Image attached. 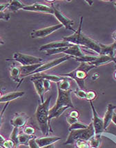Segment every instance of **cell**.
Returning <instances> with one entry per match:
<instances>
[{"instance_id":"16","label":"cell","mask_w":116,"mask_h":148,"mask_svg":"<svg viewBox=\"0 0 116 148\" xmlns=\"http://www.w3.org/2000/svg\"><path fill=\"white\" fill-rule=\"evenodd\" d=\"M101 46V53L99 56H107L116 61L115 58V51L116 50V42L109 45L100 44Z\"/></svg>"},{"instance_id":"25","label":"cell","mask_w":116,"mask_h":148,"mask_svg":"<svg viewBox=\"0 0 116 148\" xmlns=\"http://www.w3.org/2000/svg\"><path fill=\"white\" fill-rule=\"evenodd\" d=\"M19 128H17V127H14L13 130V132H11V136H10V139L13 141L15 144V147H18L20 145H19Z\"/></svg>"},{"instance_id":"31","label":"cell","mask_w":116,"mask_h":148,"mask_svg":"<svg viewBox=\"0 0 116 148\" xmlns=\"http://www.w3.org/2000/svg\"><path fill=\"white\" fill-rule=\"evenodd\" d=\"M24 134H27L28 136H34L35 133V130L33 127L26 126L24 128Z\"/></svg>"},{"instance_id":"33","label":"cell","mask_w":116,"mask_h":148,"mask_svg":"<svg viewBox=\"0 0 116 148\" xmlns=\"http://www.w3.org/2000/svg\"><path fill=\"white\" fill-rule=\"evenodd\" d=\"M14 147H15V143L9 138L4 141L2 148H13Z\"/></svg>"},{"instance_id":"30","label":"cell","mask_w":116,"mask_h":148,"mask_svg":"<svg viewBox=\"0 0 116 148\" xmlns=\"http://www.w3.org/2000/svg\"><path fill=\"white\" fill-rule=\"evenodd\" d=\"M75 143H76L77 148H91L90 144L87 143L86 141L78 140Z\"/></svg>"},{"instance_id":"32","label":"cell","mask_w":116,"mask_h":148,"mask_svg":"<svg viewBox=\"0 0 116 148\" xmlns=\"http://www.w3.org/2000/svg\"><path fill=\"white\" fill-rule=\"evenodd\" d=\"M96 97H97V95H96V93H95V91H93V90L88 91V92H86V100L92 101V100H93V99H95Z\"/></svg>"},{"instance_id":"1","label":"cell","mask_w":116,"mask_h":148,"mask_svg":"<svg viewBox=\"0 0 116 148\" xmlns=\"http://www.w3.org/2000/svg\"><path fill=\"white\" fill-rule=\"evenodd\" d=\"M83 18L81 17L80 19V23L79 28L78 30L73 33V34L66 37H63V40L67 41L70 43L76 45H81L83 47L88 48V49H91L94 51L97 54L99 55L101 53V46L100 43H98V42L95 41L93 39L90 38L88 36H85L84 34L82 32V25Z\"/></svg>"},{"instance_id":"38","label":"cell","mask_w":116,"mask_h":148,"mask_svg":"<svg viewBox=\"0 0 116 148\" xmlns=\"http://www.w3.org/2000/svg\"><path fill=\"white\" fill-rule=\"evenodd\" d=\"M69 116L71 117H72V118H78H78H79V116H80V113L78 111H76V110H73V111H71V113H70Z\"/></svg>"},{"instance_id":"46","label":"cell","mask_w":116,"mask_h":148,"mask_svg":"<svg viewBox=\"0 0 116 148\" xmlns=\"http://www.w3.org/2000/svg\"><path fill=\"white\" fill-rule=\"evenodd\" d=\"M2 96H3V95H2V93H1V91H0V98H1V97H2Z\"/></svg>"},{"instance_id":"8","label":"cell","mask_w":116,"mask_h":148,"mask_svg":"<svg viewBox=\"0 0 116 148\" xmlns=\"http://www.w3.org/2000/svg\"><path fill=\"white\" fill-rule=\"evenodd\" d=\"M73 58V56H69V55H66V56H62V57L56 58V59L53 60V61H51L49 62H47V63H42V65H41L40 68L37 69V70H35L32 75H35V74L43 73L44 72L47 71V70H50V69L54 68V67L57 66V65L61 64V63H64V62H65L66 61H69V60H70L71 58Z\"/></svg>"},{"instance_id":"12","label":"cell","mask_w":116,"mask_h":148,"mask_svg":"<svg viewBox=\"0 0 116 148\" xmlns=\"http://www.w3.org/2000/svg\"><path fill=\"white\" fill-rule=\"evenodd\" d=\"M32 82H33L34 87H35V90H36L37 95L40 98L41 103L44 102V95L47 92H46L45 87H44V82L43 79L40 78H36V77H32L31 79Z\"/></svg>"},{"instance_id":"15","label":"cell","mask_w":116,"mask_h":148,"mask_svg":"<svg viewBox=\"0 0 116 148\" xmlns=\"http://www.w3.org/2000/svg\"><path fill=\"white\" fill-rule=\"evenodd\" d=\"M61 140V137L59 136H45L42 138H36V143L40 147H44L50 145L55 144L57 141Z\"/></svg>"},{"instance_id":"4","label":"cell","mask_w":116,"mask_h":148,"mask_svg":"<svg viewBox=\"0 0 116 148\" xmlns=\"http://www.w3.org/2000/svg\"><path fill=\"white\" fill-rule=\"evenodd\" d=\"M95 68H96L95 65L90 64L88 63L81 62L79 66L74 70H73L72 72L67 74L60 75V76L70 77L72 79L76 81L80 89L84 90V80L87 77V74L90 70Z\"/></svg>"},{"instance_id":"29","label":"cell","mask_w":116,"mask_h":148,"mask_svg":"<svg viewBox=\"0 0 116 148\" xmlns=\"http://www.w3.org/2000/svg\"><path fill=\"white\" fill-rule=\"evenodd\" d=\"M89 143L91 147L99 148V147L100 146V144H101V140H100V137L94 136L89 140Z\"/></svg>"},{"instance_id":"17","label":"cell","mask_w":116,"mask_h":148,"mask_svg":"<svg viewBox=\"0 0 116 148\" xmlns=\"http://www.w3.org/2000/svg\"><path fill=\"white\" fill-rule=\"evenodd\" d=\"M24 95L25 92L24 91H15V92H9V93L4 95L0 98V103L11 102V101L15 100V99L23 97Z\"/></svg>"},{"instance_id":"40","label":"cell","mask_w":116,"mask_h":148,"mask_svg":"<svg viewBox=\"0 0 116 148\" xmlns=\"http://www.w3.org/2000/svg\"><path fill=\"white\" fill-rule=\"evenodd\" d=\"M5 140H6V139L4 138V137L0 134V147L1 148L3 147V144H4Z\"/></svg>"},{"instance_id":"20","label":"cell","mask_w":116,"mask_h":148,"mask_svg":"<svg viewBox=\"0 0 116 148\" xmlns=\"http://www.w3.org/2000/svg\"><path fill=\"white\" fill-rule=\"evenodd\" d=\"M64 54L73 56V58L82 57V56L85 55L82 51L81 48H80V46L76 45L71 46V47H68L67 49L64 52Z\"/></svg>"},{"instance_id":"43","label":"cell","mask_w":116,"mask_h":148,"mask_svg":"<svg viewBox=\"0 0 116 148\" xmlns=\"http://www.w3.org/2000/svg\"><path fill=\"white\" fill-rule=\"evenodd\" d=\"M4 40H3L2 39H1V38L0 37V45H4Z\"/></svg>"},{"instance_id":"7","label":"cell","mask_w":116,"mask_h":148,"mask_svg":"<svg viewBox=\"0 0 116 148\" xmlns=\"http://www.w3.org/2000/svg\"><path fill=\"white\" fill-rule=\"evenodd\" d=\"M91 106L92 108V113H93V127H94L95 130V136L100 137L102 134L105 131V127H104V120L102 118H100L98 116V113H97L96 110L93 106V104L92 101H90Z\"/></svg>"},{"instance_id":"13","label":"cell","mask_w":116,"mask_h":148,"mask_svg":"<svg viewBox=\"0 0 116 148\" xmlns=\"http://www.w3.org/2000/svg\"><path fill=\"white\" fill-rule=\"evenodd\" d=\"M29 119V116L24 113H15L13 118L11 120V124L13 127L20 128L24 127L26 125Z\"/></svg>"},{"instance_id":"11","label":"cell","mask_w":116,"mask_h":148,"mask_svg":"<svg viewBox=\"0 0 116 148\" xmlns=\"http://www.w3.org/2000/svg\"><path fill=\"white\" fill-rule=\"evenodd\" d=\"M24 11L30 12H37V13H49V14L53 15L54 11L51 6H47L46 4H40V3H34L31 5L26 6L24 8Z\"/></svg>"},{"instance_id":"23","label":"cell","mask_w":116,"mask_h":148,"mask_svg":"<svg viewBox=\"0 0 116 148\" xmlns=\"http://www.w3.org/2000/svg\"><path fill=\"white\" fill-rule=\"evenodd\" d=\"M35 136H28L25 134H19L18 140L19 145H28L29 140Z\"/></svg>"},{"instance_id":"34","label":"cell","mask_w":116,"mask_h":148,"mask_svg":"<svg viewBox=\"0 0 116 148\" xmlns=\"http://www.w3.org/2000/svg\"><path fill=\"white\" fill-rule=\"evenodd\" d=\"M28 146L29 148H41L36 143V136H34L29 140Z\"/></svg>"},{"instance_id":"47","label":"cell","mask_w":116,"mask_h":148,"mask_svg":"<svg viewBox=\"0 0 116 148\" xmlns=\"http://www.w3.org/2000/svg\"><path fill=\"white\" fill-rule=\"evenodd\" d=\"M114 77H115V79H116V71L115 72V73H114Z\"/></svg>"},{"instance_id":"2","label":"cell","mask_w":116,"mask_h":148,"mask_svg":"<svg viewBox=\"0 0 116 148\" xmlns=\"http://www.w3.org/2000/svg\"><path fill=\"white\" fill-rule=\"evenodd\" d=\"M57 98L55 105L49 109V121L53 118H57L68 108H75L71 98V90L64 91L57 88Z\"/></svg>"},{"instance_id":"6","label":"cell","mask_w":116,"mask_h":148,"mask_svg":"<svg viewBox=\"0 0 116 148\" xmlns=\"http://www.w3.org/2000/svg\"><path fill=\"white\" fill-rule=\"evenodd\" d=\"M8 61H17L21 65V66H27V65L42 64L44 60L42 58L33 56L31 55L24 54L20 52H15L13 55V59Z\"/></svg>"},{"instance_id":"27","label":"cell","mask_w":116,"mask_h":148,"mask_svg":"<svg viewBox=\"0 0 116 148\" xmlns=\"http://www.w3.org/2000/svg\"><path fill=\"white\" fill-rule=\"evenodd\" d=\"M69 47H59V48H57V49H49V50H47L46 51V53H47V55H54V54H59V53H64L67 48Z\"/></svg>"},{"instance_id":"42","label":"cell","mask_w":116,"mask_h":148,"mask_svg":"<svg viewBox=\"0 0 116 148\" xmlns=\"http://www.w3.org/2000/svg\"><path fill=\"white\" fill-rule=\"evenodd\" d=\"M112 37H113V38L116 42V31H115V32H114L113 34H112Z\"/></svg>"},{"instance_id":"14","label":"cell","mask_w":116,"mask_h":148,"mask_svg":"<svg viewBox=\"0 0 116 148\" xmlns=\"http://www.w3.org/2000/svg\"><path fill=\"white\" fill-rule=\"evenodd\" d=\"M73 45H74L70 43V42L65 40L54 41V42H49V43L41 46V47L39 48V51H46L47 50H49V49H57V48H59V47H71V46H73Z\"/></svg>"},{"instance_id":"19","label":"cell","mask_w":116,"mask_h":148,"mask_svg":"<svg viewBox=\"0 0 116 148\" xmlns=\"http://www.w3.org/2000/svg\"><path fill=\"white\" fill-rule=\"evenodd\" d=\"M32 77H36V78H40L43 79L49 80V82H53L57 84L59 82H61L65 79V77L58 76V75H48V74L45 73H39L35 74V75H32Z\"/></svg>"},{"instance_id":"45","label":"cell","mask_w":116,"mask_h":148,"mask_svg":"<svg viewBox=\"0 0 116 148\" xmlns=\"http://www.w3.org/2000/svg\"><path fill=\"white\" fill-rule=\"evenodd\" d=\"M113 3L114 6H115V7H116V1H113Z\"/></svg>"},{"instance_id":"26","label":"cell","mask_w":116,"mask_h":148,"mask_svg":"<svg viewBox=\"0 0 116 148\" xmlns=\"http://www.w3.org/2000/svg\"><path fill=\"white\" fill-rule=\"evenodd\" d=\"M88 127V125H86V124H84L82 123H80L79 121L77 122V123L73 124V125H70L69 131V132H71V131L73 130H82V129H86Z\"/></svg>"},{"instance_id":"5","label":"cell","mask_w":116,"mask_h":148,"mask_svg":"<svg viewBox=\"0 0 116 148\" xmlns=\"http://www.w3.org/2000/svg\"><path fill=\"white\" fill-rule=\"evenodd\" d=\"M95 136V130L92 122L88 125V127L82 130H73L70 132L67 140L64 145H72L77 140H81L84 141L90 140L92 138Z\"/></svg>"},{"instance_id":"21","label":"cell","mask_w":116,"mask_h":148,"mask_svg":"<svg viewBox=\"0 0 116 148\" xmlns=\"http://www.w3.org/2000/svg\"><path fill=\"white\" fill-rule=\"evenodd\" d=\"M10 76L11 78L15 82H20V76L21 75V68H20V65H15L13 64L11 65V70H10Z\"/></svg>"},{"instance_id":"24","label":"cell","mask_w":116,"mask_h":148,"mask_svg":"<svg viewBox=\"0 0 116 148\" xmlns=\"http://www.w3.org/2000/svg\"><path fill=\"white\" fill-rule=\"evenodd\" d=\"M57 86L61 90L64 91H69L70 90V87H71V83H70V80L68 79L67 78H65L64 80L62 81L61 82L57 84Z\"/></svg>"},{"instance_id":"22","label":"cell","mask_w":116,"mask_h":148,"mask_svg":"<svg viewBox=\"0 0 116 148\" xmlns=\"http://www.w3.org/2000/svg\"><path fill=\"white\" fill-rule=\"evenodd\" d=\"M26 5L19 0H12L9 1L7 9L11 12H17L19 10H23Z\"/></svg>"},{"instance_id":"3","label":"cell","mask_w":116,"mask_h":148,"mask_svg":"<svg viewBox=\"0 0 116 148\" xmlns=\"http://www.w3.org/2000/svg\"><path fill=\"white\" fill-rule=\"evenodd\" d=\"M52 96H50L44 101V103H41L37 106L35 111V120L39 128L43 135L47 136L51 131V127L49 121V106Z\"/></svg>"},{"instance_id":"48","label":"cell","mask_w":116,"mask_h":148,"mask_svg":"<svg viewBox=\"0 0 116 148\" xmlns=\"http://www.w3.org/2000/svg\"><path fill=\"white\" fill-rule=\"evenodd\" d=\"M91 148H97V147H91Z\"/></svg>"},{"instance_id":"35","label":"cell","mask_w":116,"mask_h":148,"mask_svg":"<svg viewBox=\"0 0 116 148\" xmlns=\"http://www.w3.org/2000/svg\"><path fill=\"white\" fill-rule=\"evenodd\" d=\"M9 104L10 102H7L6 103V104L4 105V108H3L2 111H1V113H0V129H1V125H2V123H3V118H4V112L6 111V108L8 106H9Z\"/></svg>"},{"instance_id":"28","label":"cell","mask_w":116,"mask_h":148,"mask_svg":"<svg viewBox=\"0 0 116 148\" xmlns=\"http://www.w3.org/2000/svg\"><path fill=\"white\" fill-rule=\"evenodd\" d=\"M86 91L82 89H80V88H77L76 90L74 91V93L78 98L82 99H86Z\"/></svg>"},{"instance_id":"9","label":"cell","mask_w":116,"mask_h":148,"mask_svg":"<svg viewBox=\"0 0 116 148\" xmlns=\"http://www.w3.org/2000/svg\"><path fill=\"white\" fill-rule=\"evenodd\" d=\"M51 7L53 9L54 13L53 15H55L57 20L60 22V24L63 27H65L66 29H69V30H72L73 33L76 32L74 29L73 28V25L74 24V21L73 20H71L68 17H66V15H64L60 11L57 9V8L53 4H51Z\"/></svg>"},{"instance_id":"18","label":"cell","mask_w":116,"mask_h":148,"mask_svg":"<svg viewBox=\"0 0 116 148\" xmlns=\"http://www.w3.org/2000/svg\"><path fill=\"white\" fill-rule=\"evenodd\" d=\"M115 106L112 104H109L107 106V109L106 111L105 117H104V127L105 130H107L108 128L109 125H110L111 123L112 122L113 117L114 114V110H115Z\"/></svg>"},{"instance_id":"36","label":"cell","mask_w":116,"mask_h":148,"mask_svg":"<svg viewBox=\"0 0 116 148\" xmlns=\"http://www.w3.org/2000/svg\"><path fill=\"white\" fill-rule=\"evenodd\" d=\"M11 18V17L9 13H6L5 12H0V20H5V21H9Z\"/></svg>"},{"instance_id":"39","label":"cell","mask_w":116,"mask_h":148,"mask_svg":"<svg viewBox=\"0 0 116 148\" xmlns=\"http://www.w3.org/2000/svg\"><path fill=\"white\" fill-rule=\"evenodd\" d=\"M9 3H6V4H0V12H4L5 10L7 9Z\"/></svg>"},{"instance_id":"41","label":"cell","mask_w":116,"mask_h":148,"mask_svg":"<svg viewBox=\"0 0 116 148\" xmlns=\"http://www.w3.org/2000/svg\"><path fill=\"white\" fill-rule=\"evenodd\" d=\"M42 148H55V144L50 145L46 146V147H42Z\"/></svg>"},{"instance_id":"44","label":"cell","mask_w":116,"mask_h":148,"mask_svg":"<svg viewBox=\"0 0 116 148\" xmlns=\"http://www.w3.org/2000/svg\"><path fill=\"white\" fill-rule=\"evenodd\" d=\"M86 1L87 3H89V5H91V6L93 4V1Z\"/></svg>"},{"instance_id":"10","label":"cell","mask_w":116,"mask_h":148,"mask_svg":"<svg viewBox=\"0 0 116 148\" xmlns=\"http://www.w3.org/2000/svg\"><path fill=\"white\" fill-rule=\"evenodd\" d=\"M62 27H63V26L59 23L56 25H53L51 26V27H45V28L34 30L30 33V36L33 38H45L47 37L48 36L51 35V34H53L55 32H56L58 29H61Z\"/></svg>"},{"instance_id":"37","label":"cell","mask_w":116,"mask_h":148,"mask_svg":"<svg viewBox=\"0 0 116 148\" xmlns=\"http://www.w3.org/2000/svg\"><path fill=\"white\" fill-rule=\"evenodd\" d=\"M66 120H67L68 123L70 124V125H73V124H74V123H77V122H78V118H72V117H71L70 116H69L67 117V118H66Z\"/></svg>"}]
</instances>
